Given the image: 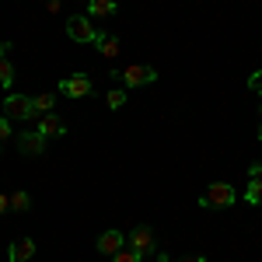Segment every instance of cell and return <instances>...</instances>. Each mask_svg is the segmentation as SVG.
Returning <instances> with one entry per match:
<instances>
[{
	"mask_svg": "<svg viewBox=\"0 0 262 262\" xmlns=\"http://www.w3.org/2000/svg\"><path fill=\"white\" fill-rule=\"evenodd\" d=\"M122 245H126L122 231H116V227H112V231H105V234L98 238V252H101V255H116Z\"/></svg>",
	"mask_w": 262,
	"mask_h": 262,
	"instance_id": "30bf717a",
	"label": "cell"
},
{
	"mask_svg": "<svg viewBox=\"0 0 262 262\" xmlns=\"http://www.w3.org/2000/svg\"><path fill=\"white\" fill-rule=\"evenodd\" d=\"M98 53L105 56V60H116L122 53V42H119V35H101L98 39Z\"/></svg>",
	"mask_w": 262,
	"mask_h": 262,
	"instance_id": "7c38bea8",
	"label": "cell"
},
{
	"mask_svg": "<svg viewBox=\"0 0 262 262\" xmlns=\"http://www.w3.org/2000/svg\"><path fill=\"white\" fill-rule=\"evenodd\" d=\"M245 203H248V206H259V203H262V179H248V189H245Z\"/></svg>",
	"mask_w": 262,
	"mask_h": 262,
	"instance_id": "5bb4252c",
	"label": "cell"
},
{
	"mask_svg": "<svg viewBox=\"0 0 262 262\" xmlns=\"http://www.w3.org/2000/svg\"><path fill=\"white\" fill-rule=\"evenodd\" d=\"M259 116H262V101H259Z\"/></svg>",
	"mask_w": 262,
	"mask_h": 262,
	"instance_id": "4316f807",
	"label": "cell"
},
{
	"mask_svg": "<svg viewBox=\"0 0 262 262\" xmlns=\"http://www.w3.org/2000/svg\"><path fill=\"white\" fill-rule=\"evenodd\" d=\"M11 49H14L11 42H0V56H11Z\"/></svg>",
	"mask_w": 262,
	"mask_h": 262,
	"instance_id": "cb8c5ba5",
	"label": "cell"
},
{
	"mask_svg": "<svg viewBox=\"0 0 262 262\" xmlns=\"http://www.w3.org/2000/svg\"><path fill=\"white\" fill-rule=\"evenodd\" d=\"M105 105H108L112 112H119L122 105H126V88H112V91L105 95Z\"/></svg>",
	"mask_w": 262,
	"mask_h": 262,
	"instance_id": "2e32d148",
	"label": "cell"
},
{
	"mask_svg": "<svg viewBox=\"0 0 262 262\" xmlns=\"http://www.w3.org/2000/svg\"><path fill=\"white\" fill-rule=\"evenodd\" d=\"M39 133L46 137V140H56V137L67 133V122H63L56 112H49V116H42V119H39Z\"/></svg>",
	"mask_w": 262,
	"mask_h": 262,
	"instance_id": "52a82bcc",
	"label": "cell"
},
{
	"mask_svg": "<svg viewBox=\"0 0 262 262\" xmlns=\"http://www.w3.org/2000/svg\"><path fill=\"white\" fill-rule=\"evenodd\" d=\"M11 81H14V63H11V56H0V84L11 91Z\"/></svg>",
	"mask_w": 262,
	"mask_h": 262,
	"instance_id": "e0dca14e",
	"label": "cell"
},
{
	"mask_svg": "<svg viewBox=\"0 0 262 262\" xmlns=\"http://www.w3.org/2000/svg\"><path fill=\"white\" fill-rule=\"evenodd\" d=\"M255 137H259V143H262V122H259V133H255Z\"/></svg>",
	"mask_w": 262,
	"mask_h": 262,
	"instance_id": "484cf974",
	"label": "cell"
},
{
	"mask_svg": "<svg viewBox=\"0 0 262 262\" xmlns=\"http://www.w3.org/2000/svg\"><path fill=\"white\" fill-rule=\"evenodd\" d=\"M91 88H95V81L88 74H70V77L60 81V95H67V98H84V95H91Z\"/></svg>",
	"mask_w": 262,
	"mask_h": 262,
	"instance_id": "8992f818",
	"label": "cell"
},
{
	"mask_svg": "<svg viewBox=\"0 0 262 262\" xmlns=\"http://www.w3.org/2000/svg\"><path fill=\"white\" fill-rule=\"evenodd\" d=\"M4 116L7 119H32L35 116V105H32V98H25V95H14V91H7L4 95Z\"/></svg>",
	"mask_w": 262,
	"mask_h": 262,
	"instance_id": "277c9868",
	"label": "cell"
},
{
	"mask_svg": "<svg viewBox=\"0 0 262 262\" xmlns=\"http://www.w3.org/2000/svg\"><path fill=\"white\" fill-rule=\"evenodd\" d=\"M11 210H14V213H25V210H32V196H28L25 189L11 192Z\"/></svg>",
	"mask_w": 262,
	"mask_h": 262,
	"instance_id": "9a60e30c",
	"label": "cell"
},
{
	"mask_svg": "<svg viewBox=\"0 0 262 262\" xmlns=\"http://www.w3.org/2000/svg\"><path fill=\"white\" fill-rule=\"evenodd\" d=\"M179 262H206V255H185V259H179Z\"/></svg>",
	"mask_w": 262,
	"mask_h": 262,
	"instance_id": "d4e9b609",
	"label": "cell"
},
{
	"mask_svg": "<svg viewBox=\"0 0 262 262\" xmlns=\"http://www.w3.org/2000/svg\"><path fill=\"white\" fill-rule=\"evenodd\" d=\"M248 179H262V161H259V164H252V168H248Z\"/></svg>",
	"mask_w": 262,
	"mask_h": 262,
	"instance_id": "7402d4cb",
	"label": "cell"
},
{
	"mask_svg": "<svg viewBox=\"0 0 262 262\" xmlns=\"http://www.w3.org/2000/svg\"><path fill=\"white\" fill-rule=\"evenodd\" d=\"M126 245H129L137 255H143V259H147V255H154V231H150L147 224H140V227H133V231H129Z\"/></svg>",
	"mask_w": 262,
	"mask_h": 262,
	"instance_id": "5b68a950",
	"label": "cell"
},
{
	"mask_svg": "<svg viewBox=\"0 0 262 262\" xmlns=\"http://www.w3.org/2000/svg\"><path fill=\"white\" fill-rule=\"evenodd\" d=\"M7 210H11V196H4V192H0V213H7Z\"/></svg>",
	"mask_w": 262,
	"mask_h": 262,
	"instance_id": "603a6c76",
	"label": "cell"
},
{
	"mask_svg": "<svg viewBox=\"0 0 262 262\" xmlns=\"http://www.w3.org/2000/svg\"><path fill=\"white\" fill-rule=\"evenodd\" d=\"M46 137H42L39 129H32V133H18V147L25 150V154H42L46 150Z\"/></svg>",
	"mask_w": 262,
	"mask_h": 262,
	"instance_id": "9c48e42d",
	"label": "cell"
},
{
	"mask_svg": "<svg viewBox=\"0 0 262 262\" xmlns=\"http://www.w3.org/2000/svg\"><path fill=\"white\" fill-rule=\"evenodd\" d=\"M32 105H35V116H49V112L56 108V91H46V95H35V98H32Z\"/></svg>",
	"mask_w": 262,
	"mask_h": 262,
	"instance_id": "4fadbf2b",
	"label": "cell"
},
{
	"mask_svg": "<svg viewBox=\"0 0 262 262\" xmlns=\"http://www.w3.org/2000/svg\"><path fill=\"white\" fill-rule=\"evenodd\" d=\"M112 77H119L122 88H143V84L158 81V70H154V67H143V63H133V67L112 70Z\"/></svg>",
	"mask_w": 262,
	"mask_h": 262,
	"instance_id": "3957f363",
	"label": "cell"
},
{
	"mask_svg": "<svg viewBox=\"0 0 262 262\" xmlns=\"http://www.w3.org/2000/svg\"><path fill=\"white\" fill-rule=\"evenodd\" d=\"M32 255H35V242L32 238H18L7 248V262H32Z\"/></svg>",
	"mask_w": 262,
	"mask_h": 262,
	"instance_id": "ba28073f",
	"label": "cell"
},
{
	"mask_svg": "<svg viewBox=\"0 0 262 262\" xmlns=\"http://www.w3.org/2000/svg\"><path fill=\"white\" fill-rule=\"evenodd\" d=\"M112 262H143V255H137L133 248H119V252L112 255Z\"/></svg>",
	"mask_w": 262,
	"mask_h": 262,
	"instance_id": "ac0fdd59",
	"label": "cell"
},
{
	"mask_svg": "<svg viewBox=\"0 0 262 262\" xmlns=\"http://www.w3.org/2000/svg\"><path fill=\"white\" fill-rule=\"evenodd\" d=\"M200 206L203 210H227V206H234V185H231V182H213V185H206V192L200 196Z\"/></svg>",
	"mask_w": 262,
	"mask_h": 262,
	"instance_id": "7a4b0ae2",
	"label": "cell"
},
{
	"mask_svg": "<svg viewBox=\"0 0 262 262\" xmlns=\"http://www.w3.org/2000/svg\"><path fill=\"white\" fill-rule=\"evenodd\" d=\"M60 7H63V0H46V11H49V14H56Z\"/></svg>",
	"mask_w": 262,
	"mask_h": 262,
	"instance_id": "44dd1931",
	"label": "cell"
},
{
	"mask_svg": "<svg viewBox=\"0 0 262 262\" xmlns=\"http://www.w3.org/2000/svg\"><path fill=\"white\" fill-rule=\"evenodd\" d=\"M248 91H255L262 98V70H252V74H248Z\"/></svg>",
	"mask_w": 262,
	"mask_h": 262,
	"instance_id": "d6986e66",
	"label": "cell"
},
{
	"mask_svg": "<svg viewBox=\"0 0 262 262\" xmlns=\"http://www.w3.org/2000/svg\"><path fill=\"white\" fill-rule=\"evenodd\" d=\"M105 35L95 18H88V14H70L67 18V39L70 42H91V46H98V39Z\"/></svg>",
	"mask_w": 262,
	"mask_h": 262,
	"instance_id": "6da1fadb",
	"label": "cell"
},
{
	"mask_svg": "<svg viewBox=\"0 0 262 262\" xmlns=\"http://www.w3.org/2000/svg\"><path fill=\"white\" fill-rule=\"evenodd\" d=\"M4 140H11V119H7V116L0 119V143Z\"/></svg>",
	"mask_w": 262,
	"mask_h": 262,
	"instance_id": "ffe728a7",
	"label": "cell"
},
{
	"mask_svg": "<svg viewBox=\"0 0 262 262\" xmlns=\"http://www.w3.org/2000/svg\"><path fill=\"white\" fill-rule=\"evenodd\" d=\"M116 11H119V4H116V0H88V18H112V14H116Z\"/></svg>",
	"mask_w": 262,
	"mask_h": 262,
	"instance_id": "8fae6325",
	"label": "cell"
}]
</instances>
